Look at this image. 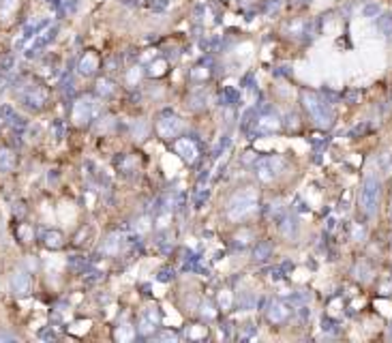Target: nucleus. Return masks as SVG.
Returning <instances> with one entry per match:
<instances>
[{
    "mask_svg": "<svg viewBox=\"0 0 392 343\" xmlns=\"http://www.w3.org/2000/svg\"><path fill=\"white\" fill-rule=\"evenodd\" d=\"M377 199H380V182H377L375 176H369L365 180V187H362V195H360V204L365 212L373 214L377 208Z\"/></svg>",
    "mask_w": 392,
    "mask_h": 343,
    "instance_id": "1",
    "label": "nucleus"
},
{
    "mask_svg": "<svg viewBox=\"0 0 392 343\" xmlns=\"http://www.w3.org/2000/svg\"><path fill=\"white\" fill-rule=\"evenodd\" d=\"M159 131H161V135H165V138H174V135L180 131V120L178 118H174V116H161V120H159Z\"/></svg>",
    "mask_w": 392,
    "mask_h": 343,
    "instance_id": "2",
    "label": "nucleus"
},
{
    "mask_svg": "<svg viewBox=\"0 0 392 343\" xmlns=\"http://www.w3.org/2000/svg\"><path fill=\"white\" fill-rule=\"evenodd\" d=\"M306 107H309L311 114L319 120V123H324V125L328 123L330 114H328V110H326V105H324V103H319V101H309V103H306Z\"/></svg>",
    "mask_w": 392,
    "mask_h": 343,
    "instance_id": "3",
    "label": "nucleus"
},
{
    "mask_svg": "<svg viewBox=\"0 0 392 343\" xmlns=\"http://www.w3.org/2000/svg\"><path fill=\"white\" fill-rule=\"evenodd\" d=\"M45 238H47V240H45L47 247H60V245H62V236H60L58 232H47Z\"/></svg>",
    "mask_w": 392,
    "mask_h": 343,
    "instance_id": "4",
    "label": "nucleus"
},
{
    "mask_svg": "<svg viewBox=\"0 0 392 343\" xmlns=\"http://www.w3.org/2000/svg\"><path fill=\"white\" fill-rule=\"evenodd\" d=\"M180 150H182V153H187V155H184V157H187V159H191V157H193V155H195V148H193V146H191V144H189V142H187V140H182V142H180V144H178V153H180Z\"/></svg>",
    "mask_w": 392,
    "mask_h": 343,
    "instance_id": "5",
    "label": "nucleus"
}]
</instances>
